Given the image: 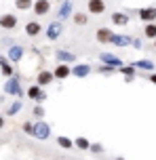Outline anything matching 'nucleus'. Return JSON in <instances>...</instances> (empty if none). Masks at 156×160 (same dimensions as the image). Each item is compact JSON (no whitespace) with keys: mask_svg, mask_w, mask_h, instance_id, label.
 Wrapping results in <instances>:
<instances>
[{"mask_svg":"<svg viewBox=\"0 0 156 160\" xmlns=\"http://www.w3.org/2000/svg\"><path fill=\"white\" fill-rule=\"evenodd\" d=\"M2 91H4V95H11V97H23V88H21V80H19V76H11V78H7Z\"/></svg>","mask_w":156,"mask_h":160,"instance_id":"1","label":"nucleus"},{"mask_svg":"<svg viewBox=\"0 0 156 160\" xmlns=\"http://www.w3.org/2000/svg\"><path fill=\"white\" fill-rule=\"evenodd\" d=\"M44 36H47V40H51V42H55V40H59L61 36H63V21H51L49 25H47V30H44Z\"/></svg>","mask_w":156,"mask_h":160,"instance_id":"2","label":"nucleus"},{"mask_svg":"<svg viewBox=\"0 0 156 160\" xmlns=\"http://www.w3.org/2000/svg\"><path fill=\"white\" fill-rule=\"evenodd\" d=\"M34 137H36L38 141H47L51 137V124L44 122V120H36V122H34Z\"/></svg>","mask_w":156,"mask_h":160,"instance_id":"3","label":"nucleus"},{"mask_svg":"<svg viewBox=\"0 0 156 160\" xmlns=\"http://www.w3.org/2000/svg\"><path fill=\"white\" fill-rule=\"evenodd\" d=\"M25 95L32 99L34 103H44L47 101V93H44V88L38 87V84H32V87H28V91H25Z\"/></svg>","mask_w":156,"mask_h":160,"instance_id":"4","label":"nucleus"},{"mask_svg":"<svg viewBox=\"0 0 156 160\" xmlns=\"http://www.w3.org/2000/svg\"><path fill=\"white\" fill-rule=\"evenodd\" d=\"M7 57H8V61H11V63H19V61L25 57V48L21 47V44H11V47H8Z\"/></svg>","mask_w":156,"mask_h":160,"instance_id":"5","label":"nucleus"},{"mask_svg":"<svg viewBox=\"0 0 156 160\" xmlns=\"http://www.w3.org/2000/svg\"><path fill=\"white\" fill-rule=\"evenodd\" d=\"M55 59H57V63H76L78 61V57L66 48H55Z\"/></svg>","mask_w":156,"mask_h":160,"instance_id":"6","label":"nucleus"},{"mask_svg":"<svg viewBox=\"0 0 156 160\" xmlns=\"http://www.w3.org/2000/svg\"><path fill=\"white\" fill-rule=\"evenodd\" d=\"M72 15H74V2H72V0H63L61 7H59V11H57V19L59 21H66V19H70Z\"/></svg>","mask_w":156,"mask_h":160,"instance_id":"7","label":"nucleus"},{"mask_svg":"<svg viewBox=\"0 0 156 160\" xmlns=\"http://www.w3.org/2000/svg\"><path fill=\"white\" fill-rule=\"evenodd\" d=\"M112 38H114V30H110V28H97L95 30V40L99 44H110Z\"/></svg>","mask_w":156,"mask_h":160,"instance_id":"8","label":"nucleus"},{"mask_svg":"<svg viewBox=\"0 0 156 160\" xmlns=\"http://www.w3.org/2000/svg\"><path fill=\"white\" fill-rule=\"evenodd\" d=\"M53 76H55V80H68L70 76H72L70 63H57L55 68H53Z\"/></svg>","mask_w":156,"mask_h":160,"instance_id":"9","label":"nucleus"},{"mask_svg":"<svg viewBox=\"0 0 156 160\" xmlns=\"http://www.w3.org/2000/svg\"><path fill=\"white\" fill-rule=\"evenodd\" d=\"M17 23H19V19H17L15 13H4V15H0V28H2V30H15Z\"/></svg>","mask_w":156,"mask_h":160,"instance_id":"10","label":"nucleus"},{"mask_svg":"<svg viewBox=\"0 0 156 160\" xmlns=\"http://www.w3.org/2000/svg\"><path fill=\"white\" fill-rule=\"evenodd\" d=\"M118 74L124 78V82L129 84V82H133L135 80V74H137V70H135V65L133 63H123L120 68H118Z\"/></svg>","mask_w":156,"mask_h":160,"instance_id":"11","label":"nucleus"},{"mask_svg":"<svg viewBox=\"0 0 156 160\" xmlns=\"http://www.w3.org/2000/svg\"><path fill=\"white\" fill-rule=\"evenodd\" d=\"M99 61H101V63L112 65V68H120V65H123L120 57L114 55V53H108V51H101V53H99Z\"/></svg>","mask_w":156,"mask_h":160,"instance_id":"12","label":"nucleus"},{"mask_svg":"<svg viewBox=\"0 0 156 160\" xmlns=\"http://www.w3.org/2000/svg\"><path fill=\"white\" fill-rule=\"evenodd\" d=\"M87 13H91V15H103L106 13V2L103 0H87Z\"/></svg>","mask_w":156,"mask_h":160,"instance_id":"13","label":"nucleus"},{"mask_svg":"<svg viewBox=\"0 0 156 160\" xmlns=\"http://www.w3.org/2000/svg\"><path fill=\"white\" fill-rule=\"evenodd\" d=\"M137 17H139L143 23H152L156 21V7H143L137 11Z\"/></svg>","mask_w":156,"mask_h":160,"instance_id":"14","label":"nucleus"},{"mask_svg":"<svg viewBox=\"0 0 156 160\" xmlns=\"http://www.w3.org/2000/svg\"><path fill=\"white\" fill-rule=\"evenodd\" d=\"M32 11L36 13L38 17H44L51 13V0H34V7Z\"/></svg>","mask_w":156,"mask_h":160,"instance_id":"15","label":"nucleus"},{"mask_svg":"<svg viewBox=\"0 0 156 160\" xmlns=\"http://www.w3.org/2000/svg\"><path fill=\"white\" fill-rule=\"evenodd\" d=\"M93 72V68H91L89 63H74L72 65V76H74V78H87V76H89V74Z\"/></svg>","mask_w":156,"mask_h":160,"instance_id":"16","label":"nucleus"},{"mask_svg":"<svg viewBox=\"0 0 156 160\" xmlns=\"http://www.w3.org/2000/svg\"><path fill=\"white\" fill-rule=\"evenodd\" d=\"M53 80H55V76H53V72H49V70H40V72L36 74V84L42 87V88L53 84Z\"/></svg>","mask_w":156,"mask_h":160,"instance_id":"17","label":"nucleus"},{"mask_svg":"<svg viewBox=\"0 0 156 160\" xmlns=\"http://www.w3.org/2000/svg\"><path fill=\"white\" fill-rule=\"evenodd\" d=\"M133 65H135V70L137 72H148V74H152V72H156V63L154 61H150V59H137V61H131Z\"/></svg>","mask_w":156,"mask_h":160,"instance_id":"18","label":"nucleus"},{"mask_svg":"<svg viewBox=\"0 0 156 160\" xmlns=\"http://www.w3.org/2000/svg\"><path fill=\"white\" fill-rule=\"evenodd\" d=\"M44 30L38 21H28L25 23V28H23V32H25V36H30V38H36V36H40V32Z\"/></svg>","mask_w":156,"mask_h":160,"instance_id":"19","label":"nucleus"},{"mask_svg":"<svg viewBox=\"0 0 156 160\" xmlns=\"http://www.w3.org/2000/svg\"><path fill=\"white\" fill-rule=\"evenodd\" d=\"M110 19H112V23L116 25V28H124V25H129V21H131V17L127 15V13H112L110 15Z\"/></svg>","mask_w":156,"mask_h":160,"instance_id":"20","label":"nucleus"},{"mask_svg":"<svg viewBox=\"0 0 156 160\" xmlns=\"http://www.w3.org/2000/svg\"><path fill=\"white\" fill-rule=\"evenodd\" d=\"M0 72L4 78H11V76H15V70H13V63L8 61V57H2L0 55Z\"/></svg>","mask_w":156,"mask_h":160,"instance_id":"21","label":"nucleus"},{"mask_svg":"<svg viewBox=\"0 0 156 160\" xmlns=\"http://www.w3.org/2000/svg\"><path fill=\"white\" fill-rule=\"evenodd\" d=\"M133 42V38L131 36H124V34H114V38H112V47H129Z\"/></svg>","mask_w":156,"mask_h":160,"instance_id":"22","label":"nucleus"},{"mask_svg":"<svg viewBox=\"0 0 156 160\" xmlns=\"http://www.w3.org/2000/svg\"><path fill=\"white\" fill-rule=\"evenodd\" d=\"M57 145L61 150H74V139H70L66 135H59L57 137Z\"/></svg>","mask_w":156,"mask_h":160,"instance_id":"23","label":"nucleus"},{"mask_svg":"<svg viewBox=\"0 0 156 160\" xmlns=\"http://www.w3.org/2000/svg\"><path fill=\"white\" fill-rule=\"evenodd\" d=\"M91 143H93V141H89L87 137H76V139H74V148H76V150H84V152H89Z\"/></svg>","mask_w":156,"mask_h":160,"instance_id":"24","label":"nucleus"},{"mask_svg":"<svg viewBox=\"0 0 156 160\" xmlns=\"http://www.w3.org/2000/svg\"><path fill=\"white\" fill-rule=\"evenodd\" d=\"M143 36H146L148 40H156V21L143 25Z\"/></svg>","mask_w":156,"mask_h":160,"instance_id":"25","label":"nucleus"},{"mask_svg":"<svg viewBox=\"0 0 156 160\" xmlns=\"http://www.w3.org/2000/svg\"><path fill=\"white\" fill-rule=\"evenodd\" d=\"M97 72L101 74V76H112V74L118 72V68H112V65H108V63H99L97 65Z\"/></svg>","mask_w":156,"mask_h":160,"instance_id":"26","label":"nucleus"},{"mask_svg":"<svg viewBox=\"0 0 156 160\" xmlns=\"http://www.w3.org/2000/svg\"><path fill=\"white\" fill-rule=\"evenodd\" d=\"M21 108H23V103H21V99H17V101H13V103L8 105V110H7V116H17V114L21 112Z\"/></svg>","mask_w":156,"mask_h":160,"instance_id":"27","label":"nucleus"},{"mask_svg":"<svg viewBox=\"0 0 156 160\" xmlns=\"http://www.w3.org/2000/svg\"><path fill=\"white\" fill-rule=\"evenodd\" d=\"M72 21H74V25H87L89 23V15L87 13H74L72 15Z\"/></svg>","mask_w":156,"mask_h":160,"instance_id":"28","label":"nucleus"},{"mask_svg":"<svg viewBox=\"0 0 156 160\" xmlns=\"http://www.w3.org/2000/svg\"><path fill=\"white\" fill-rule=\"evenodd\" d=\"M34 7V0H15V8L19 11H30Z\"/></svg>","mask_w":156,"mask_h":160,"instance_id":"29","label":"nucleus"},{"mask_svg":"<svg viewBox=\"0 0 156 160\" xmlns=\"http://www.w3.org/2000/svg\"><path fill=\"white\" fill-rule=\"evenodd\" d=\"M32 114H34V118H36V120H42L47 112H44V108H42V103H36V105H34V110H32Z\"/></svg>","mask_w":156,"mask_h":160,"instance_id":"30","label":"nucleus"},{"mask_svg":"<svg viewBox=\"0 0 156 160\" xmlns=\"http://www.w3.org/2000/svg\"><path fill=\"white\" fill-rule=\"evenodd\" d=\"M91 154H95V156H101V154L106 152V148H103V143H91Z\"/></svg>","mask_w":156,"mask_h":160,"instance_id":"31","label":"nucleus"},{"mask_svg":"<svg viewBox=\"0 0 156 160\" xmlns=\"http://www.w3.org/2000/svg\"><path fill=\"white\" fill-rule=\"evenodd\" d=\"M21 131H23L25 135L34 137V122H30V120H25L23 124H21Z\"/></svg>","mask_w":156,"mask_h":160,"instance_id":"32","label":"nucleus"},{"mask_svg":"<svg viewBox=\"0 0 156 160\" xmlns=\"http://www.w3.org/2000/svg\"><path fill=\"white\" fill-rule=\"evenodd\" d=\"M131 47H133V48H137V51H139V48H143V42H141L139 38H133V42H131Z\"/></svg>","mask_w":156,"mask_h":160,"instance_id":"33","label":"nucleus"},{"mask_svg":"<svg viewBox=\"0 0 156 160\" xmlns=\"http://www.w3.org/2000/svg\"><path fill=\"white\" fill-rule=\"evenodd\" d=\"M148 80H150V82H152V84L156 87V72H152V74H150V76H148Z\"/></svg>","mask_w":156,"mask_h":160,"instance_id":"34","label":"nucleus"},{"mask_svg":"<svg viewBox=\"0 0 156 160\" xmlns=\"http://www.w3.org/2000/svg\"><path fill=\"white\" fill-rule=\"evenodd\" d=\"M0 128H4V118L0 116Z\"/></svg>","mask_w":156,"mask_h":160,"instance_id":"35","label":"nucleus"},{"mask_svg":"<svg viewBox=\"0 0 156 160\" xmlns=\"http://www.w3.org/2000/svg\"><path fill=\"white\" fill-rule=\"evenodd\" d=\"M114 160H127V158H124V156H116Z\"/></svg>","mask_w":156,"mask_h":160,"instance_id":"36","label":"nucleus"},{"mask_svg":"<svg viewBox=\"0 0 156 160\" xmlns=\"http://www.w3.org/2000/svg\"><path fill=\"white\" fill-rule=\"evenodd\" d=\"M152 42H154V48H156V40H152Z\"/></svg>","mask_w":156,"mask_h":160,"instance_id":"37","label":"nucleus"}]
</instances>
